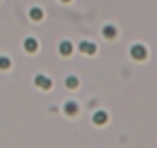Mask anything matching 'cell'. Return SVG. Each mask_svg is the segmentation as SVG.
<instances>
[{"instance_id":"cell-1","label":"cell","mask_w":157,"mask_h":148,"mask_svg":"<svg viewBox=\"0 0 157 148\" xmlns=\"http://www.w3.org/2000/svg\"><path fill=\"white\" fill-rule=\"evenodd\" d=\"M130 55L134 57V59H138V61H140V59H144V57H147V49H144L142 45H134V47L130 49Z\"/></svg>"},{"instance_id":"cell-2","label":"cell","mask_w":157,"mask_h":148,"mask_svg":"<svg viewBox=\"0 0 157 148\" xmlns=\"http://www.w3.org/2000/svg\"><path fill=\"white\" fill-rule=\"evenodd\" d=\"M34 83H36V87H40V89H51V78L45 76V74H36Z\"/></svg>"},{"instance_id":"cell-3","label":"cell","mask_w":157,"mask_h":148,"mask_svg":"<svg viewBox=\"0 0 157 148\" xmlns=\"http://www.w3.org/2000/svg\"><path fill=\"white\" fill-rule=\"evenodd\" d=\"M24 49H26L28 53H36V51H38V40H36V38H26V40H24Z\"/></svg>"},{"instance_id":"cell-4","label":"cell","mask_w":157,"mask_h":148,"mask_svg":"<svg viewBox=\"0 0 157 148\" xmlns=\"http://www.w3.org/2000/svg\"><path fill=\"white\" fill-rule=\"evenodd\" d=\"M64 112H66L68 117H75V114L78 112L77 102H72V99H70V102H66V104H64Z\"/></svg>"},{"instance_id":"cell-5","label":"cell","mask_w":157,"mask_h":148,"mask_svg":"<svg viewBox=\"0 0 157 148\" xmlns=\"http://www.w3.org/2000/svg\"><path fill=\"white\" fill-rule=\"evenodd\" d=\"M70 53H72V43H70V40H62V43H59V55L68 57Z\"/></svg>"},{"instance_id":"cell-6","label":"cell","mask_w":157,"mask_h":148,"mask_svg":"<svg viewBox=\"0 0 157 148\" xmlns=\"http://www.w3.org/2000/svg\"><path fill=\"white\" fill-rule=\"evenodd\" d=\"M106 121H108V114H106L104 110H98V112L94 114V123L96 125H104Z\"/></svg>"},{"instance_id":"cell-7","label":"cell","mask_w":157,"mask_h":148,"mask_svg":"<svg viewBox=\"0 0 157 148\" xmlns=\"http://www.w3.org/2000/svg\"><path fill=\"white\" fill-rule=\"evenodd\" d=\"M81 51H83V53H89V55H94V53H96V45H94V43H87V40H83V43H81Z\"/></svg>"},{"instance_id":"cell-8","label":"cell","mask_w":157,"mask_h":148,"mask_svg":"<svg viewBox=\"0 0 157 148\" xmlns=\"http://www.w3.org/2000/svg\"><path fill=\"white\" fill-rule=\"evenodd\" d=\"M30 19H34V21H40V19H43V9H38V6L30 9Z\"/></svg>"},{"instance_id":"cell-9","label":"cell","mask_w":157,"mask_h":148,"mask_svg":"<svg viewBox=\"0 0 157 148\" xmlns=\"http://www.w3.org/2000/svg\"><path fill=\"white\" fill-rule=\"evenodd\" d=\"M102 34H104L106 38H115V36H117V30H115V25H104Z\"/></svg>"},{"instance_id":"cell-10","label":"cell","mask_w":157,"mask_h":148,"mask_svg":"<svg viewBox=\"0 0 157 148\" xmlns=\"http://www.w3.org/2000/svg\"><path fill=\"white\" fill-rule=\"evenodd\" d=\"M66 85H68L70 89H77L78 87V78L77 76H68V78H66Z\"/></svg>"},{"instance_id":"cell-11","label":"cell","mask_w":157,"mask_h":148,"mask_svg":"<svg viewBox=\"0 0 157 148\" xmlns=\"http://www.w3.org/2000/svg\"><path fill=\"white\" fill-rule=\"evenodd\" d=\"M11 68V59L9 57H0V70H9Z\"/></svg>"},{"instance_id":"cell-12","label":"cell","mask_w":157,"mask_h":148,"mask_svg":"<svg viewBox=\"0 0 157 148\" xmlns=\"http://www.w3.org/2000/svg\"><path fill=\"white\" fill-rule=\"evenodd\" d=\"M62 2H70V0H62Z\"/></svg>"}]
</instances>
